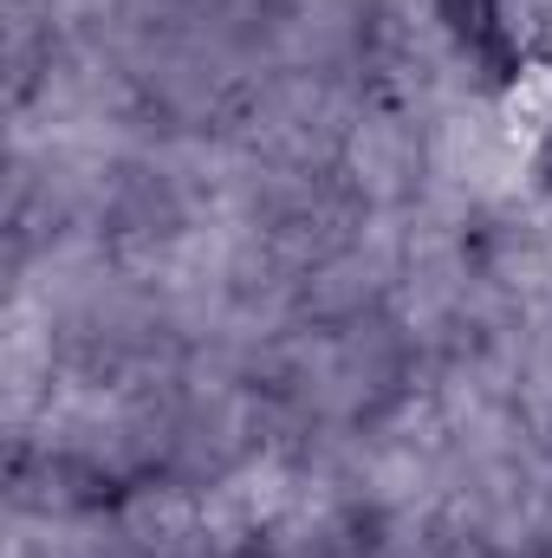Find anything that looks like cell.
I'll return each mask as SVG.
<instances>
[{"label":"cell","instance_id":"1","mask_svg":"<svg viewBox=\"0 0 552 558\" xmlns=\"http://www.w3.org/2000/svg\"><path fill=\"white\" fill-rule=\"evenodd\" d=\"M435 7H442V20H448L475 52H488L494 72H514V65H520V46H514L507 26H501V0H435Z\"/></svg>","mask_w":552,"mask_h":558},{"label":"cell","instance_id":"2","mask_svg":"<svg viewBox=\"0 0 552 558\" xmlns=\"http://www.w3.org/2000/svg\"><path fill=\"white\" fill-rule=\"evenodd\" d=\"M533 175H540V189L552 195V137L540 143V156H533Z\"/></svg>","mask_w":552,"mask_h":558}]
</instances>
